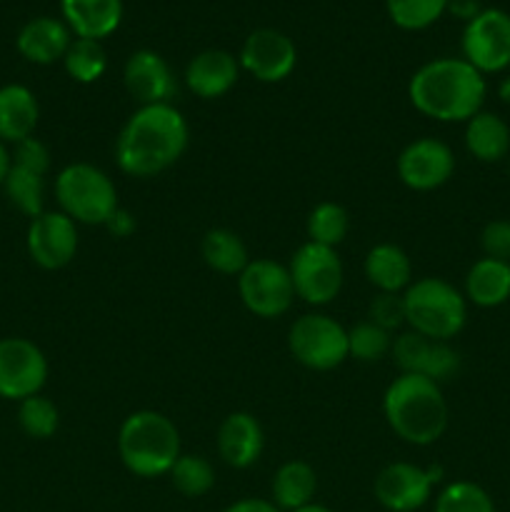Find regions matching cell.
<instances>
[{"mask_svg":"<svg viewBox=\"0 0 510 512\" xmlns=\"http://www.w3.org/2000/svg\"><path fill=\"white\" fill-rule=\"evenodd\" d=\"M190 130L175 105H140L115 140V160L125 175L153 178L183 158Z\"/></svg>","mask_w":510,"mask_h":512,"instance_id":"cell-1","label":"cell"},{"mask_svg":"<svg viewBox=\"0 0 510 512\" xmlns=\"http://www.w3.org/2000/svg\"><path fill=\"white\" fill-rule=\"evenodd\" d=\"M483 73L463 58H438L420 65L408 83V98L418 113L440 123H468L483 110Z\"/></svg>","mask_w":510,"mask_h":512,"instance_id":"cell-2","label":"cell"},{"mask_svg":"<svg viewBox=\"0 0 510 512\" xmlns=\"http://www.w3.org/2000/svg\"><path fill=\"white\" fill-rule=\"evenodd\" d=\"M383 413L390 430L410 445H433L448 428V405L435 380L415 373H400L388 385Z\"/></svg>","mask_w":510,"mask_h":512,"instance_id":"cell-3","label":"cell"},{"mask_svg":"<svg viewBox=\"0 0 510 512\" xmlns=\"http://www.w3.org/2000/svg\"><path fill=\"white\" fill-rule=\"evenodd\" d=\"M118 455L138 478L168 475L180 458V433L170 418L155 410L128 415L118 430Z\"/></svg>","mask_w":510,"mask_h":512,"instance_id":"cell-4","label":"cell"},{"mask_svg":"<svg viewBox=\"0 0 510 512\" xmlns=\"http://www.w3.org/2000/svg\"><path fill=\"white\" fill-rule=\"evenodd\" d=\"M405 323L430 340H445L460 333L468 320V303L455 285L443 278H420L405 288Z\"/></svg>","mask_w":510,"mask_h":512,"instance_id":"cell-5","label":"cell"},{"mask_svg":"<svg viewBox=\"0 0 510 512\" xmlns=\"http://www.w3.org/2000/svg\"><path fill=\"white\" fill-rule=\"evenodd\" d=\"M60 213L83 225H105L120 208L113 180L90 163H70L55 178Z\"/></svg>","mask_w":510,"mask_h":512,"instance_id":"cell-6","label":"cell"},{"mask_svg":"<svg viewBox=\"0 0 510 512\" xmlns=\"http://www.w3.org/2000/svg\"><path fill=\"white\" fill-rule=\"evenodd\" d=\"M288 348L300 365L310 370H333L350 358L348 330L335 318L308 313L290 325Z\"/></svg>","mask_w":510,"mask_h":512,"instance_id":"cell-7","label":"cell"},{"mask_svg":"<svg viewBox=\"0 0 510 512\" xmlns=\"http://www.w3.org/2000/svg\"><path fill=\"white\" fill-rule=\"evenodd\" d=\"M288 273L295 295L310 305L333 303L343 288V263L335 248H325L310 240L293 253Z\"/></svg>","mask_w":510,"mask_h":512,"instance_id":"cell-8","label":"cell"},{"mask_svg":"<svg viewBox=\"0 0 510 512\" xmlns=\"http://www.w3.org/2000/svg\"><path fill=\"white\" fill-rule=\"evenodd\" d=\"M238 290L245 308L265 320L288 313L295 298L288 268L270 258L250 260L248 268L238 275Z\"/></svg>","mask_w":510,"mask_h":512,"instance_id":"cell-9","label":"cell"},{"mask_svg":"<svg viewBox=\"0 0 510 512\" xmlns=\"http://www.w3.org/2000/svg\"><path fill=\"white\" fill-rule=\"evenodd\" d=\"M463 60L478 73H500L510 65V15L500 8H483L465 23Z\"/></svg>","mask_w":510,"mask_h":512,"instance_id":"cell-10","label":"cell"},{"mask_svg":"<svg viewBox=\"0 0 510 512\" xmlns=\"http://www.w3.org/2000/svg\"><path fill=\"white\" fill-rule=\"evenodd\" d=\"M443 478L440 468H418L413 463H390L378 473L373 483L375 500L390 512H415L433 495V488Z\"/></svg>","mask_w":510,"mask_h":512,"instance_id":"cell-11","label":"cell"},{"mask_svg":"<svg viewBox=\"0 0 510 512\" xmlns=\"http://www.w3.org/2000/svg\"><path fill=\"white\" fill-rule=\"evenodd\" d=\"M48 360L43 350L25 338L0 340V398L25 400L43 390Z\"/></svg>","mask_w":510,"mask_h":512,"instance_id":"cell-12","label":"cell"},{"mask_svg":"<svg viewBox=\"0 0 510 512\" xmlns=\"http://www.w3.org/2000/svg\"><path fill=\"white\" fill-rule=\"evenodd\" d=\"M238 63L260 83H280L295 70L298 50L293 40L280 30L260 28L245 38Z\"/></svg>","mask_w":510,"mask_h":512,"instance_id":"cell-13","label":"cell"},{"mask_svg":"<svg viewBox=\"0 0 510 512\" xmlns=\"http://www.w3.org/2000/svg\"><path fill=\"white\" fill-rule=\"evenodd\" d=\"M28 253L35 265L43 270H60L78 253V223L70 220L65 213H40L30 220Z\"/></svg>","mask_w":510,"mask_h":512,"instance_id":"cell-14","label":"cell"},{"mask_svg":"<svg viewBox=\"0 0 510 512\" xmlns=\"http://www.w3.org/2000/svg\"><path fill=\"white\" fill-rule=\"evenodd\" d=\"M455 173V155L443 140L418 138L405 145L398 155V178L410 190H435L448 183Z\"/></svg>","mask_w":510,"mask_h":512,"instance_id":"cell-15","label":"cell"},{"mask_svg":"<svg viewBox=\"0 0 510 512\" xmlns=\"http://www.w3.org/2000/svg\"><path fill=\"white\" fill-rule=\"evenodd\" d=\"M390 353L403 373L425 375L438 385L453 378L460 368V355L445 340H430L415 330L398 335Z\"/></svg>","mask_w":510,"mask_h":512,"instance_id":"cell-16","label":"cell"},{"mask_svg":"<svg viewBox=\"0 0 510 512\" xmlns=\"http://www.w3.org/2000/svg\"><path fill=\"white\" fill-rule=\"evenodd\" d=\"M123 83L140 105H163L178 95V80L155 50H135L123 68Z\"/></svg>","mask_w":510,"mask_h":512,"instance_id":"cell-17","label":"cell"},{"mask_svg":"<svg viewBox=\"0 0 510 512\" xmlns=\"http://www.w3.org/2000/svg\"><path fill=\"white\" fill-rule=\"evenodd\" d=\"M215 443H218V455L225 465L245 470L258 463L260 455H263V428L255 420V415L238 410L220 423Z\"/></svg>","mask_w":510,"mask_h":512,"instance_id":"cell-18","label":"cell"},{"mask_svg":"<svg viewBox=\"0 0 510 512\" xmlns=\"http://www.w3.org/2000/svg\"><path fill=\"white\" fill-rule=\"evenodd\" d=\"M240 78V63L228 50H203L185 68V85L203 100L223 98Z\"/></svg>","mask_w":510,"mask_h":512,"instance_id":"cell-19","label":"cell"},{"mask_svg":"<svg viewBox=\"0 0 510 512\" xmlns=\"http://www.w3.org/2000/svg\"><path fill=\"white\" fill-rule=\"evenodd\" d=\"M70 43H73V38H70L68 25L58 18H50V15L28 20L15 38L18 53L35 65H53L63 60Z\"/></svg>","mask_w":510,"mask_h":512,"instance_id":"cell-20","label":"cell"},{"mask_svg":"<svg viewBox=\"0 0 510 512\" xmlns=\"http://www.w3.org/2000/svg\"><path fill=\"white\" fill-rule=\"evenodd\" d=\"M63 23L75 38L103 40L120 28L123 0H60Z\"/></svg>","mask_w":510,"mask_h":512,"instance_id":"cell-21","label":"cell"},{"mask_svg":"<svg viewBox=\"0 0 510 512\" xmlns=\"http://www.w3.org/2000/svg\"><path fill=\"white\" fill-rule=\"evenodd\" d=\"M40 118L38 98L30 88L10 83L0 88V140L18 145L35 133Z\"/></svg>","mask_w":510,"mask_h":512,"instance_id":"cell-22","label":"cell"},{"mask_svg":"<svg viewBox=\"0 0 510 512\" xmlns=\"http://www.w3.org/2000/svg\"><path fill=\"white\" fill-rule=\"evenodd\" d=\"M365 278L380 293H400L413 280V265L408 253L393 243H380L368 250L365 255Z\"/></svg>","mask_w":510,"mask_h":512,"instance_id":"cell-23","label":"cell"},{"mask_svg":"<svg viewBox=\"0 0 510 512\" xmlns=\"http://www.w3.org/2000/svg\"><path fill=\"white\" fill-rule=\"evenodd\" d=\"M465 148L480 163H500L510 153V128L500 115L480 110L465 125Z\"/></svg>","mask_w":510,"mask_h":512,"instance_id":"cell-24","label":"cell"},{"mask_svg":"<svg viewBox=\"0 0 510 512\" xmlns=\"http://www.w3.org/2000/svg\"><path fill=\"white\" fill-rule=\"evenodd\" d=\"M465 298L478 308H498L510 300V263L480 258L465 275Z\"/></svg>","mask_w":510,"mask_h":512,"instance_id":"cell-25","label":"cell"},{"mask_svg":"<svg viewBox=\"0 0 510 512\" xmlns=\"http://www.w3.org/2000/svg\"><path fill=\"white\" fill-rule=\"evenodd\" d=\"M315 490H318V475H315L313 465H308L305 460H290V463L280 465L270 483L275 508L285 512L313 503Z\"/></svg>","mask_w":510,"mask_h":512,"instance_id":"cell-26","label":"cell"},{"mask_svg":"<svg viewBox=\"0 0 510 512\" xmlns=\"http://www.w3.org/2000/svg\"><path fill=\"white\" fill-rule=\"evenodd\" d=\"M205 265L215 273L223 275H240L248 268V248L240 240L238 233L228 228H213L205 233L203 245H200Z\"/></svg>","mask_w":510,"mask_h":512,"instance_id":"cell-27","label":"cell"},{"mask_svg":"<svg viewBox=\"0 0 510 512\" xmlns=\"http://www.w3.org/2000/svg\"><path fill=\"white\" fill-rule=\"evenodd\" d=\"M3 188L10 203L28 218H38L40 213H45V175L38 170L10 163Z\"/></svg>","mask_w":510,"mask_h":512,"instance_id":"cell-28","label":"cell"},{"mask_svg":"<svg viewBox=\"0 0 510 512\" xmlns=\"http://www.w3.org/2000/svg\"><path fill=\"white\" fill-rule=\"evenodd\" d=\"M65 73L75 80V83H95L103 78L105 68H108V55L100 40L75 38L70 43L68 53L63 58Z\"/></svg>","mask_w":510,"mask_h":512,"instance_id":"cell-29","label":"cell"},{"mask_svg":"<svg viewBox=\"0 0 510 512\" xmlns=\"http://www.w3.org/2000/svg\"><path fill=\"white\" fill-rule=\"evenodd\" d=\"M170 483L185 498H203L215 485V470L200 455H180L170 468Z\"/></svg>","mask_w":510,"mask_h":512,"instance_id":"cell-30","label":"cell"},{"mask_svg":"<svg viewBox=\"0 0 510 512\" xmlns=\"http://www.w3.org/2000/svg\"><path fill=\"white\" fill-rule=\"evenodd\" d=\"M350 230V215L338 203L315 205L308 215V238L310 243L325 245V248H338Z\"/></svg>","mask_w":510,"mask_h":512,"instance_id":"cell-31","label":"cell"},{"mask_svg":"<svg viewBox=\"0 0 510 512\" xmlns=\"http://www.w3.org/2000/svg\"><path fill=\"white\" fill-rule=\"evenodd\" d=\"M18 425L28 438L48 440L58 433L60 413L55 403L45 395H33V398L20 400L18 405Z\"/></svg>","mask_w":510,"mask_h":512,"instance_id":"cell-32","label":"cell"},{"mask_svg":"<svg viewBox=\"0 0 510 512\" xmlns=\"http://www.w3.org/2000/svg\"><path fill=\"white\" fill-rule=\"evenodd\" d=\"M385 8L400 30H425L448 13V0H385Z\"/></svg>","mask_w":510,"mask_h":512,"instance_id":"cell-33","label":"cell"},{"mask_svg":"<svg viewBox=\"0 0 510 512\" xmlns=\"http://www.w3.org/2000/svg\"><path fill=\"white\" fill-rule=\"evenodd\" d=\"M348 350L350 358L360 360V363H378L393 350V335L390 330L365 320L348 330Z\"/></svg>","mask_w":510,"mask_h":512,"instance_id":"cell-34","label":"cell"},{"mask_svg":"<svg viewBox=\"0 0 510 512\" xmlns=\"http://www.w3.org/2000/svg\"><path fill=\"white\" fill-rule=\"evenodd\" d=\"M435 512H495V505L480 485L458 480L440 490L435 498Z\"/></svg>","mask_w":510,"mask_h":512,"instance_id":"cell-35","label":"cell"},{"mask_svg":"<svg viewBox=\"0 0 510 512\" xmlns=\"http://www.w3.org/2000/svg\"><path fill=\"white\" fill-rule=\"evenodd\" d=\"M370 323L380 325V328L390 330L393 333L395 328L405 323V303L403 295L398 293H380L378 298L370 303Z\"/></svg>","mask_w":510,"mask_h":512,"instance_id":"cell-36","label":"cell"},{"mask_svg":"<svg viewBox=\"0 0 510 512\" xmlns=\"http://www.w3.org/2000/svg\"><path fill=\"white\" fill-rule=\"evenodd\" d=\"M480 248L485 258L510 263V220H490L480 233Z\"/></svg>","mask_w":510,"mask_h":512,"instance_id":"cell-37","label":"cell"},{"mask_svg":"<svg viewBox=\"0 0 510 512\" xmlns=\"http://www.w3.org/2000/svg\"><path fill=\"white\" fill-rule=\"evenodd\" d=\"M10 158H13V163L33 168L43 175H48L50 170V150L45 148V143H40L38 138H33V135L20 140V143L15 145L13 153H10Z\"/></svg>","mask_w":510,"mask_h":512,"instance_id":"cell-38","label":"cell"},{"mask_svg":"<svg viewBox=\"0 0 510 512\" xmlns=\"http://www.w3.org/2000/svg\"><path fill=\"white\" fill-rule=\"evenodd\" d=\"M105 228H108V233L113 235V238H128V235L135 233V228H138V223H135V218L128 213V210L118 208V210H115V213L108 218V223H105Z\"/></svg>","mask_w":510,"mask_h":512,"instance_id":"cell-39","label":"cell"},{"mask_svg":"<svg viewBox=\"0 0 510 512\" xmlns=\"http://www.w3.org/2000/svg\"><path fill=\"white\" fill-rule=\"evenodd\" d=\"M223 512H283L280 508H275L273 500H263V498H243L238 503L228 505Z\"/></svg>","mask_w":510,"mask_h":512,"instance_id":"cell-40","label":"cell"},{"mask_svg":"<svg viewBox=\"0 0 510 512\" xmlns=\"http://www.w3.org/2000/svg\"><path fill=\"white\" fill-rule=\"evenodd\" d=\"M480 0H448V13H453L455 18H463L465 23L473 20L480 13Z\"/></svg>","mask_w":510,"mask_h":512,"instance_id":"cell-41","label":"cell"},{"mask_svg":"<svg viewBox=\"0 0 510 512\" xmlns=\"http://www.w3.org/2000/svg\"><path fill=\"white\" fill-rule=\"evenodd\" d=\"M10 163H13V158H10L8 148H5V143H3V140H0V185L5 183V175H8Z\"/></svg>","mask_w":510,"mask_h":512,"instance_id":"cell-42","label":"cell"},{"mask_svg":"<svg viewBox=\"0 0 510 512\" xmlns=\"http://www.w3.org/2000/svg\"><path fill=\"white\" fill-rule=\"evenodd\" d=\"M498 95H500V100H503V103L510 105V78H505L503 83L498 85Z\"/></svg>","mask_w":510,"mask_h":512,"instance_id":"cell-43","label":"cell"},{"mask_svg":"<svg viewBox=\"0 0 510 512\" xmlns=\"http://www.w3.org/2000/svg\"><path fill=\"white\" fill-rule=\"evenodd\" d=\"M293 512H333V510L325 508V505H318V503H308V505H303V508H298Z\"/></svg>","mask_w":510,"mask_h":512,"instance_id":"cell-44","label":"cell"},{"mask_svg":"<svg viewBox=\"0 0 510 512\" xmlns=\"http://www.w3.org/2000/svg\"><path fill=\"white\" fill-rule=\"evenodd\" d=\"M508 173H510V165H508Z\"/></svg>","mask_w":510,"mask_h":512,"instance_id":"cell-45","label":"cell"}]
</instances>
